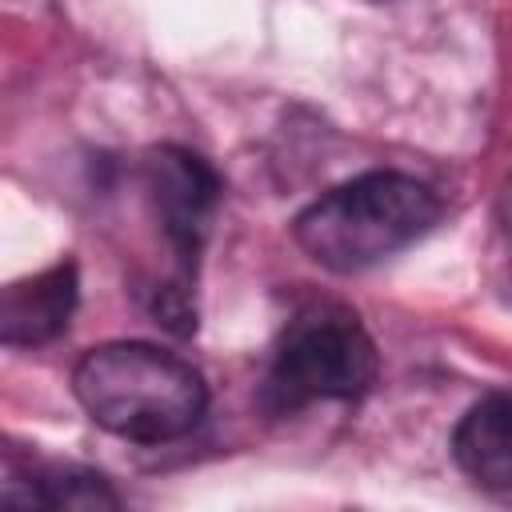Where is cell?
Segmentation results:
<instances>
[{"label":"cell","mask_w":512,"mask_h":512,"mask_svg":"<svg viewBox=\"0 0 512 512\" xmlns=\"http://www.w3.org/2000/svg\"><path fill=\"white\" fill-rule=\"evenodd\" d=\"M0 504L4 508H116L120 496L96 472L44 464V468H8Z\"/></svg>","instance_id":"cell-7"},{"label":"cell","mask_w":512,"mask_h":512,"mask_svg":"<svg viewBox=\"0 0 512 512\" xmlns=\"http://www.w3.org/2000/svg\"><path fill=\"white\" fill-rule=\"evenodd\" d=\"M144 188L180 260V272L188 276L196 268V256L208 240V228L220 204V176L204 156L176 144H160L144 156Z\"/></svg>","instance_id":"cell-4"},{"label":"cell","mask_w":512,"mask_h":512,"mask_svg":"<svg viewBox=\"0 0 512 512\" xmlns=\"http://www.w3.org/2000/svg\"><path fill=\"white\" fill-rule=\"evenodd\" d=\"M80 300V272L72 260H60L28 280H16L0 296V340L8 348H36L56 340Z\"/></svg>","instance_id":"cell-5"},{"label":"cell","mask_w":512,"mask_h":512,"mask_svg":"<svg viewBox=\"0 0 512 512\" xmlns=\"http://www.w3.org/2000/svg\"><path fill=\"white\" fill-rule=\"evenodd\" d=\"M380 372V352L356 312L312 304L296 312L268 364L264 400L276 412H296L316 400H360Z\"/></svg>","instance_id":"cell-3"},{"label":"cell","mask_w":512,"mask_h":512,"mask_svg":"<svg viewBox=\"0 0 512 512\" xmlns=\"http://www.w3.org/2000/svg\"><path fill=\"white\" fill-rule=\"evenodd\" d=\"M452 456L472 484L488 492H512V396L508 392H492L460 416L452 432Z\"/></svg>","instance_id":"cell-6"},{"label":"cell","mask_w":512,"mask_h":512,"mask_svg":"<svg viewBox=\"0 0 512 512\" xmlns=\"http://www.w3.org/2000/svg\"><path fill=\"white\" fill-rule=\"evenodd\" d=\"M496 232H500L504 260L512 264V180L500 188V200H496Z\"/></svg>","instance_id":"cell-8"},{"label":"cell","mask_w":512,"mask_h":512,"mask_svg":"<svg viewBox=\"0 0 512 512\" xmlns=\"http://www.w3.org/2000/svg\"><path fill=\"white\" fill-rule=\"evenodd\" d=\"M72 392L104 432L132 444L180 440L208 408L204 376L188 360L140 340L88 348L72 368Z\"/></svg>","instance_id":"cell-1"},{"label":"cell","mask_w":512,"mask_h":512,"mask_svg":"<svg viewBox=\"0 0 512 512\" xmlns=\"http://www.w3.org/2000/svg\"><path fill=\"white\" fill-rule=\"evenodd\" d=\"M440 196L404 172H364L312 200L292 236L328 272H360L408 248L440 220Z\"/></svg>","instance_id":"cell-2"}]
</instances>
